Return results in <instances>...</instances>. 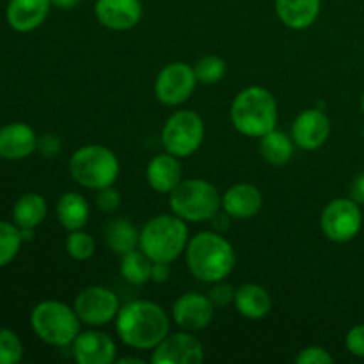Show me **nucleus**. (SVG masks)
Instances as JSON below:
<instances>
[{
	"instance_id": "obj_6",
	"label": "nucleus",
	"mask_w": 364,
	"mask_h": 364,
	"mask_svg": "<svg viewBox=\"0 0 364 364\" xmlns=\"http://www.w3.org/2000/svg\"><path fill=\"white\" fill-rule=\"evenodd\" d=\"M219 191L210 181L192 178L181 180L180 185L171 192L169 205L174 215L188 223L210 220L223 205Z\"/></svg>"
},
{
	"instance_id": "obj_4",
	"label": "nucleus",
	"mask_w": 364,
	"mask_h": 364,
	"mask_svg": "<svg viewBox=\"0 0 364 364\" xmlns=\"http://www.w3.org/2000/svg\"><path fill=\"white\" fill-rule=\"evenodd\" d=\"M188 244V230L178 215H159L144 224L141 231L142 251L153 263H173Z\"/></svg>"
},
{
	"instance_id": "obj_37",
	"label": "nucleus",
	"mask_w": 364,
	"mask_h": 364,
	"mask_svg": "<svg viewBox=\"0 0 364 364\" xmlns=\"http://www.w3.org/2000/svg\"><path fill=\"white\" fill-rule=\"evenodd\" d=\"M167 265L169 263H153L151 281H155V283H166L171 276V270Z\"/></svg>"
},
{
	"instance_id": "obj_29",
	"label": "nucleus",
	"mask_w": 364,
	"mask_h": 364,
	"mask_svg": "<svg viewBox=\"0 0 364 364\" xmlns=\"http://www.w3.org/2000/svg\"><path fill=\"white\" fill-rule=\"evenodd\" d=\"M194 71L201 84H217L226 75V63L217 55H206L196 63Z\"/></svg>"
},
{
	"instance_id": "obj_16",
	"label": "nucleus",
	"mask_w": 364,
	"mask_h": 364,
	"mask_svg": "<svg viewBox=\"0 0 364 364\" xmlns=\"http://www.w3.org/2000/svg\"><path fill=\"white\" fill-rule=\"evenodd\" d=\"M116 352L112 338L100 331L80 333L73 341V358L78 364H112Z\"/></svg>"
},
{
	"instance_id": "obj_39",
	"label": "nucleus",
	"mask_w": 364,
	"mask_h": 364,
	"mask_svg": "<svg viewBox=\"0 0 364 364\" xmlns=\"http://www.w3.org/2000/svg\"><path fill=\"white\" fill-rule=\"evenodd\" d=\"M80 2L82 0H52L53 6L59 7V9H73V7H77Z\"/></svg>"
},
{
	"instance_id": "obj_21",
	"label": "nucleus",
	"mask_w": 364,
	"mask_h": 364,
	"mask_svg": "<svg viewBox=\"0 0 364 364\" xmlns=\"http://www.w3.org/2000/svg\"><path fill=\"white\" fill-rule=\"evenodd\" d=\"M322 0H276L279 20L294 31H302L315 23Z\"/></svg>"
},
{
	"instance_id": "obj_1",
	"label": "nucleus",
	"mask_w": 364,
	"mask_h": 364,
	"mask_svg": "<svg viewBox=\"0 0 364 364\" xmlns=\"http://www.w3.org/2000/svg\"><path fill=\"white\" fill-rule=\"evenodd\" d=\"M116 331L128 347L149 350L169 334V318L155 302L134 301L124 304L117 313Z\"/></svg>"
},
{
	"instance_id": "obj_15",
	"label": "nucleus",
	"mask_w": 364,
	"mask_h": 364,
	"mask_svg": "<svg viewBox=\"0 0 364 364\" xmlns=\"http://www.w3.org/2000/svg\"><path fill=\"white\" fill-rule=\"evenodd\" d=\"M95 14L110 31L134 28L142 18L141 0H96Z\"/></svg>"
},
{
	"instance_id": "obj_18",
	"label": "nucleus",
	"mask_w": 364,
	"mask_h": 364,
	"mask_svg": "<svg viewBox=\"0 0 364 364\" xmlns=\"http://www.w3.org/2000/svg\"><path fill=\"white\" fill-rule=\"evenodd\" d=\"M146 178L153 191L160 192V194H171L183 178L178 156L171 155V153L153 156L146 169Z\"/></svg>"
},
{
	"instance_id": "obj_3",
	"label": "nucleus",
	"mask_w": 364,
	"mask_h": 364,
	"mask_svg": "<svg viewBox=\"0 0 364 364\" xmlns=\"http://www.w3.org/2000/svg\"><path fill=\"white\" fill-rule=\"evenodd\" d=\"M231 121L247 137H263L272 132L277 123V105L272 92L259 85L238 92L231 105Z\"/></svg>"
},
{
	"instance_id": "obj_2",
	"label": "nucleus",
	"mask_w": 364,
	"mask_h": 364,
	"mask_svg": "<svg viewBox=\"0 0 364 364\" xmlns=\"http://www.w3.org/2000/svg\"><path fill=\"white\" fill-rule=\"evenodd\" d=\"M233 245L213 231H201L187 244V265L192 276L205 283L224 281L233 270Z\"/></svg>"
},
{
	"instance_id": "obj_40",
	"label": "nucleus",
	"mask_w": 364,
	"mask_h": 364,
	"mask_svg": "<svg viewBox=\"0 0 364 364\" xmlns=\"http://www.w3.org/2000/svg\"><path fill=\"white\" fill-rule=\"evenodd\" d=\"M117 364H144V361H142V359H139V358H123V359H117L116 361Z\"/></svg>"
},
{
	"instance_id": "obj_25",
	"label": "nucleus",
	"mask_w": 364,
	"mask_h": 364,
	"mask_svg": "<svg viewBox=\"0 0 364 364\" xmlns=\"http://www.w3.org/2000/svg\"><path fill=\"white\" fill-rule=\"evenodd\" d=\"M139 240H141V233L137 231V228L124 219H117L110 223L105 231L107 245H109L110 251L119 256L137 249Z\"/></svg>"
},
{
	"instance_id": "obj_20",
	"label": "nucleus",
	"mask_w": 364,
	"mask_h": 364,
	"mask_svg": "<svg viewBox=\"0 0 364 364\" xmlns=\"http://www.w3.org/2000/svg\"><path fill=\"white\" fill-rule=\"evenodd\" d=\"M52 0H11L7 6V23L18 32L38 28L48 16Z\"/></svg>"
},
{
	"instance_id": "obj_9",
	"label": "nucleus",
	"mask_w": 364,
	"mask_h": 364,
	"mask_svg": "<svg viewBox=\"0 0 364 364\" xmlns=\"http://www.w3.org/2000/svg\"><path fill=\"white\" fill-rule=\"evenodd\" d=\"M363 224V213L359 203L352 198H340L331 201L323 208L320 226L329 240L343 244L350 242L359 233Z\"/></svg>"
},
{
	"instance_id": "obj_30",
	"label": "nucleus",
	"mask_w": 364,
	"mask_h": 364,
	"mask_svg": "<svg viewBox=\"0 0 364 364\" xmlns=\"http://www.w3.org/2000/svg\"><path fill=\"white\" fill-rule=\"evenodd\" d=\"M95 238L82 230L71 231L66 240V251L77 262H85L95 255Z\"/></svg>"
},
{
	"instance_id": "obj_27",
	"label": "nucleus",
	"mask_w": 364,
	"mask_h": 364,
	"mask_svg": "<svg viewBox=\"0 0 364 364\" xmlns=\"http://www.w3.org/2000/svg\"><path fill=\"white\" fill-rule=\"evenodd\" d=\"M151 269L153 262L144 251H134L127 252L121 256V276L132 284H146L151 279Z\"/></svg>"
},
{
	"instance_id": "obj_11",
	"label": "nucleus",
	"mask_w": 364,
	"mask_h": 364,
	"mask_svg": "<svg viewBox=\"0 0 364 364\" xmlns=\"http://www.w3.org/2000/svg\"><path fill=\"white\" fill-rule=\"evenodd\" d=\"M198 78L194 68L187 63H171L155 80V95L164 105H181L194 92Z\"/></svg>"
},
{
	"instance_id": "obj_38",
	"label": "nucleus",
	"mask_w": 364,
	"mask_h": 364,
	"mask_svg": "<svg viewBox=\"0 0 364 364\" xmlns=\"http://www.w3.org/2000/svg\"><path fill=\"white\" fill-rule=\"evenodd\" d=\"M350 194L355 203L364 205V173L359 174V176L354 180V183H352V188H350Z\"/></svg>"
},
{
	"instance_id": "obj_28",
	"label": "nucleus",
	"mask_w": 364,
	"mask_h": 364,
	"mask_svg": "<svg viewBox=\"0 0 364 364\" xmlns=\"http://www.w3.org/2000/svg\"><path fill=\"white\" fill-rule=\"evenodd\" d=\"M21 242L23 238L20 228L0 220V267H6L16 258Z\"/></svg>"
},
{
	"instance_id": "obj_10",
	"label": "nucleus",
	"mask_w": 364,
	"mask_h": 364,
	"mask_svg": "<svg viewBox=\"0 0 364 364\" xmlns=\"http://www.w3.org/2000/svg\"><path fill=\"white\" fill-rule=\"evenodd\" d=\"M75 311L85 326H105L119 313V299L105 287H89L75 299Z\"/></svg>"
},
{
	"instance_id": "obj_26",
	"label": "nucleus",
	"mask_w": 364,
	"mask_h": 364,
	"mask_svg": "<svg viewBox=\"0 0 364 364\" xmlns=\"http://www.w3.org/2000/svg\"><path fill=\"white\" fill-rule=\"evenodd\" d=\"M294 139L274 128L272 132L262 137L259 151L270 166H284L287 162H290L291 155H294Z\"/></svg>"
},
{
	"instance_id": "obj_33",
	"label": "nucleus",
	"mask_w": 364,
	"mask_h": 364,
	"mask_svg": "<svg viewBox=\"0 0 364 364\" xmlns=\"http://www.w3.org/2000/svg\"><path fill=\"white\" fill-rule=\"evenodd\" d=\"M235 291L237 290H235L231 284L223 283V281H217V283L213 284L212 290H210L208 297L215 308H226V306H230L231 302H235Z\"/></svg>"
},
{
	"instance_id": "obj_12",
	"label": "nucleus",
	"mask_w": 364,
	"mask_h": 364,
	"mask_svg": "<svg viewBox=\"0 0 364 364\" xmlns=\"http://www.w3.org/2000/svg\"><path fill=\"white\" fill-rule=\"evenodd\" d=\"M205 359L201 341L188 333L167 334L155 347L151 363L155 364H201Z\"/></svg>"
},
{
	"instance_id": "obj_14",
	"label": "nucleus",
	"mask_w": 364,
	"mask_h": 364,
	"mask_svg": "<svg viewBox=\"0 0 364 364\" xmlns=\"http://www.w3.org/2000/svg\"><path fill=\"white\" fill-rule=\"evenodd\" d=\"M213 309L210 297L199 294H185L174 302L173 318L181 329L201 331L212 323Z\"/></svg>"
},
{
	"instance_id": "obj_32",
	"label": "nucleus",
	"mask_w": 364,
	"mask_h": 364,
	"mask_svg": "<svg viewBox=\"0 0 364 364\" xmlns=\"http://www.w3.org/2000/svg\"><path fill=\"white\" fill-rule=\"evenodd\" d=\"M121 205V194L109 185V187H103L98 191V196H96V206H98L102 212L112 213L119 208Z\"/></svg>"
},
{
	"instance_id": "obj_35",
	"label": "nucleus",
	"mask_w": 364,
	"mask_h": 364,
	"mask_svg": "<svg viewBox=\"0 0 364 364\" xmlns=\"http://www.w3.org/2000/svg\"><path fill=\"white\" fill-rule=\"evenodd\" d=\"M345 345H347L348 352L355 358H364V323L361 326L352 327L345 338Z\"/></svg>"
},
{
	"instance_id": "obj_31",
	"label": "nucleus",
	"mask_w": 364,
	"mask_h": 364,
	"mask_svg": "<svg viewBox=\"0 0 364 364\" xmlns=\"http://www.w3.org/2000/svg\"><path fill=\"white\" fill-rule=\"evenodd\" d=\"M23 358V345L14 331L0 329V364H16Z\"/></svg>"
},
{
	"instance_id": "obj_41",
	"label": "nucleus",
	"mask_w": 364,
	"mask_h": 364,
	"mask_svg": "<svg viewBox=\"0 0 364 364\" xmlns=\"http://www.w3.org/2000/svg\"><path fill=\"white\" fill-rule=\"evenodd\" d=\"M361 109H363V112H364V95H363V98H361Z\"/></svg>"
},
{
	"instance_id": "obj_5",
	"label": "nucleus",
	"mask_w": 364,
	"mask_h": 364,
	"mask_svg": "<svg viewBox=\"0 0 364 364\" xmlns=\"http://www.w3.org/2000/svg\"><path fill=\"white\" fill-rule=\"evenodd\" d=\"M34 333L45 343L53 347H66L80 334V318L77 311L59 301H43L31 315Z\"/></svg>"
},
{
	"instance_id": "obj_34",
	"label": "nucleus",
	"mask_w": 364,
	"mask_h": 364,
	"mask_svg": "<svg viewBox=\"0 0 364 364\" xmlns=\"http://www.w3.org/2000/svg\"><path fill=\"white\" fill-rule=\"evenodd\" d=\"M295 361L299 364H333L334 358L322 347H306Z\"/></svg>"
},
{
	"instance_id": "obj_24",
	"label": "nucleus",
	"mask_w": 364,
	"mask_h": 364,
	"mask_svg": "<svg viewBox=\"0 0 364 364\" xmlns=\"http://www.w3.org/2000/svg\"><path fill=\"white\" fill-rule=\"evenodd\" d=\"M46 217V201L39 194L28 192L23 194L13 208L14 224L21 230H34L45 220Z\"/></svg>"
},
{
	"instance_id": "obj_23",
	"label": "nucleus",
	"mask_w": 364,
	"mask_h": 364,
	"mask_svg": "<svg viewBox=\"0 0 364 364\" xmlns=\"http://www.w3.org/2000/svg\"><path fill=\"white\" fill-rule=\"evenodd\" d=\"M57 217L68 231L82 230L89 220V205L84 196L66 192L57 203Z\"/></svg>"
},
{
	"instance_id": "obj_17",
	"label": "nucleus",
	"mask_w": 364,
	"mask_h": 364,
	"mask_svg": "<svg viewBox=\"0 0 364 364\" xmlns=\"http://www.w3.org/2000/svg\"><path fill=\"white\" fill-rule=\"evenodd\" d=\"M38 148L34 130L25 123H11L0 128V156L7 160H20Z\"/></svg>"
},
{
	"instance_id": "obj_22",
	"label": "nucleus",
	"mask_w": 364,
	"mask_h": 364,
	"mask_svg": "<svg viewBox=\"0 0 364 364\" xmlns=\"http://www.w3.org/2000/svg\"><path fill=\"white\" fill-rule=\"evenodd\" d=\"M235 308L242 316L249 320H262L263 316L269 315L272 308V299L269 291L263 287L255 283L242 284L235 291Z\"/></svg>"
},
{
	"instance_id": "obj_8",
	"label": "nucleus",
	"mask_w": 364,
	"mask_h": 364,
	"mask_svg": "<svg viewBox=\"0 0 364 364\" xmlns=\"http://www.w3.org/2000/svg\"><path fill=\"white\" fill-rule=\"evenodd\" d=\"M203 137H205V124L201 117L192 110L174 112L166 121L162 130L164 148L178 159L194 155L201 146Z\"/></svg>"
},
{
	"instance_id": "obj_19",
	"label": "nucleus",
	"mask_w": 364,
	"mask_h": 364,
	"mask_svg": "<svg viewBox=\"0 0 364 364\" xmlns=\"http://www.w3.org/2000/svg\"><path fill=\"white\" fill-rule=\"evenodd\" d=\"M262 192L251 183L233 185L226 194L223 196V210L226 215L235 219H251L262 208Z\"/></svg>"
},
{
	"instance_id": "obj_36",
	"label": "nucleus",
	"mask_w": 364,
	"mask_h": 364,
	"mask_svg": "<svg viewBox=\"0 0 364 364\" xmlns=\"http://www.w3.org/2000/svg\"><path fill=\"white\" fill-rule=\"evenodd\" d=\"M36 149H39V153H41L43 156H55L60 149L59 137L52 134L43 135L41 139H38V148Z\"/></svg>"
},
{
	"instance_id": "obj_7",
	"label": "nucleus",
	"mask_w": 364,
	"mask_h": 364,
	"mask_svg": "<svg viewBox=\"0 0 364 364\" xmlns=\"http://www.w3.org/2000/svg\"><path fill=\"white\" fill-rule=\"evenodd\" d=\"M70 173L78 185L100 191L116 181L119 174L117 156L105 146H82L70 160Z\"/></svg>"
},
{
	"instance_id": "obj_13",
	"label": "nucleus",
	"mask_w": 364,
	"mask_h": 364,
	"mask_svg": "<svg viewBox=\"0 0 364 364\" xmlns=\"http://www.w3.org/2000/svg\"><path fill=\"white\" fill-rule=\"evenodd\" d=\"M331 132L329 117L320 109H308L297 116L291 127V139L299 148L313 151L323 146Z\"/></svg>"
}]
</instances>
